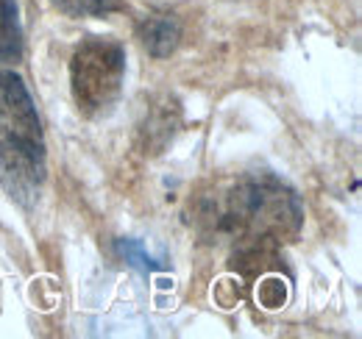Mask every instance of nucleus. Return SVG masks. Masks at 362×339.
Here are the masks:
<instances>
[{"mask_svg": "<svg viewBox=\"0 0 362 339\" xmlns=\"http://www.w3.org/2000/svg\"><path fill=\"white\" fill-rule=\"evenodd\" d=\"M195 225L212 242L284 245L298 237L304 209L298 195L273 172H245L195 201Z\"/></svg>", "mask_w": 362, "mask_h": 339, "instance_id": "1", "label": "nucleus"}, {"mask_svg": "<svg viewBox=\"0 0 362 339\" xmlns=\"http://www.w3.org/2000/svg\"><path fill=\"white\" fill-rule=\"evenodd\" d=\"M45 184V136L37 106L17 73L0 70V186L25 209Z\"/></svg>", "mask_w": 362, "mask_h": 339, "instance_id": "2", "label": "nucleus"}, {"mask_svg": "<svg viewBox=\"0 0 362 339\" xmlns=\"http://www.w3.org/2000/svg\"><path fill=\"white\" fill-rule=\"evenodd\" d=\"M126 50L106 37H90L76 47L70 61V84L78 109L87 117H103L112 112L123 92Z\"/></svg>", "mask_w": 362, "mask_h": 339, "instance_id": "3", "label": "nucleus"}, {"mask_svg": "<svg viewBox=\"0 0 362 339\" xmlns=\"http://www.w3.org/2000/svg\"><path fill=\"white\" fill-rule=\"evenodd\" d=\"M136 31H139L142 47H145L151 56H156V59H165V56H170V53L179 47L181 25L176 23V17H170V14L145 17Z\"/></svg>", "mask_w": 362, "mask_h": 339, "instance_id": "4", "label": "nucleus"}, {"mask_svg": "<svg viewBox=\"0 0 362 339\" xmlns=\"http://www.w3.org/2000/svg\"><path fill=\"white\" fill-rule=\"evenodd\" d=\"M23 59V28L17 0H0V64Z\"/></svg>", "mask_w": 362, "mask_h": 339, "instance_id": "5", "label": "nucleus"}, {"mask_svg": "<svg viewBox=\"0 0 362 339\" xmlns=\"http://www.w3.org/2000/svg\"><path fill=\"white\" fill-rule=\"evenodd\" d=\"M59 11L67 17H106L112 11H123V0H53Z\"/></svg>", "mask_w": 362, "mask_h": 339, "instance_id": "6", "label": "nucleus"}, {"mask_svg": "<svg viewBox=\"0 0 362 339\" xmlns=\"http://www.w3.org/2000/svg\"><path fill=\"white\" fill-rule=\"evenodd\" d=\"M287 297H290L287 281H284L281 275L265 273V278H262L259 287H257V300H259V306L273 311V309H281V306L287 303Z\"/></svg>", "mask_w": 362, "mask_h": 339, "instance_id": "7", "label": "nucleus"}, {"mask_svg": "<svg viewBox=\"0 0 362 339\" xmlns=\"http://www.w3.org/2000/svg\"><path fill=\"white\" fill-rule=\"evenodd\" d=\"M117 248H120V254L126 256V261H132L134 267H139L142 273H153V270H159L162 264H156L151 256L142 251V245L134 242V239H120L117 242Z\"/></svg>", "mask_w": 362, "mask_h": 339, "instance_id": "8", "label": "nucleus"}, {"mask_svg": "<svg viewBox=\"0 0 362 339\" xmlns=\"http://www.w3.org/2000/svg\"><path fill=\"white\" fill-rule=\"evenodd\" d=\"M212 297L218 300V306L231 309V306H237V300H243V287L234 278H221L215 284V290H212Z\"/></svg>", "mask_w": 362, "mask_h": 339, "instance_id": "9", "label": "nucleus"}]
</instances>
